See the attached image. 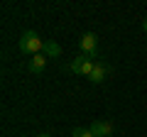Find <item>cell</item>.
Returning a JSON list of instances; mask_svg holds the SVG:
<instances>
[{
	"label": "cell",
	"mask_w": 147,
	"mask_h": 137,
	"mask_svg": "<svg viewBox=\"0 0 147 137\" xmlns=\"http://www.w3.org/2000/svg\"><path fill=\"white\" fill-rule=\"evenodd\" d=\"M20 52L22 54H30V56H34V54H42V47H44V39H39V34H37L34 30H27L25 34L20 37Z\"/></svg>",
	"instance_id": "1"
},
{
	"label": "cell",
	"mask_w": 147,
	"mask_h": 137,
	"mask_svg": "<svg viewBox=\"0 0 147 137\" xmlns=\"http://www.w3.org/2000/svg\"><path fill=\"white\" fill-rule=\"evenodd\" d=\"M79 47H81V52H84L86 56L91 59V61L98 56V37H96L93 32H86L84 37L79 39Z\"/></svg>",
	"instance_id": "2"
},
{
	"label": "cell",
	"mask_w": 147,
	"mask_h": 137,
	"mask_svg": "<svg viewBox=\"0 0 147 137\" xmlns=\"http://www.w3.org/2000/svg\"><path fill=\"white\" fill-rule=\"evenodd\" d=\"M93 66H96V61H91L86 54H79V56L71 61V74H79V76H91V71H93Z\"/></svg>",
	"instance_id": "3"
},
{
	"label": "cell",
	"mask_w": 147,
	"mask_h": 137,
	"mask_svg": "<svg viewBox=\"0 0 147 137\" xmlns=\"http://www.w3.org/2000/svg\"><path fill=\"white\" fill-rule=\"evenodd\" d=\"M108 71H110V66L105 61H96V66H93V71H91L88 81H91V83H103V81L108 79Z\"/></svg>",
	"instance_id": "4"
},
{
	"label": "cell",
	"mask_w": 147,
	"mask_h": 137,
	"mask_svg": "<svg viewBox=\"0 0 147 137\" xmlns=\"http://www.w3.org/2000/svg\"><path fill=\"white\" fill-rule=\"evenodd\" d=\"M88 130L93 132V137H110V135H113V122H108V120H93V125H91Z\"/></svg>",
	"instance_id": "5"
},
{
	"label": "cell",
	"mask_w": 147,
	"mask_h": 137,
	"mask_svg": "<svg viewBox=\"0 0 147 137\" xmlns=\"http://www.w3.org/2000/svg\"><path fill=\"white\" fill-rule=\"evenodd\" d=\"M44 66H47V56H44V54H34V56L27 61V71H32V74H42Z\"/></svg>",
	"instance_id": "6"
},
{
	"label": "cell",
	"mask_w": 147,
	"mask_h": 137,
	"mask_svg": "<svg viewBox=\"0 0 147 137\" xmlns=\"http://www.w3.org/2000/svg\"><path fill=\"white\" fill-rule=\"evenodd\" d=\"M42 54L47 59H59L61 56V47H59L54 39H44V47H42Z\"/></svg>",
	"instance_id": "7"
},
{
	"label": "cell",
	"mask_w": 147,
	"mask_h": 137,
	"mask_svg": "<svg viewBox=\"0 0 147 137\" xmlns=\"http://www.w3.org/2000/svg\"><path fill=\"white\" fill-rule=\"evenodd\" d=\"M71 137H93V132H91L88 127H74Z\"/></svg>",
	"instance_id": "8"
},
{
	"label": "cell",
	"mask_w": 147,
	"mask_h": 137,
	"mask_svg": "<svg viewBox=\"0 0 147 137\" xmlns=\"http://www.w3.org/2000/svg\"><path fill=\"white\" fill-rule=\"evenodd\" d=\"M142 30L147 32V17H145V20H142Z\"/></svg>",
	"instance_id": "9"
},
{
	"label": "cell",
	"mask_w": 147,
	"mask_h": 137,
	"mask_svg": "<svg viewBox=\"0 0 147 137\" xmlns=\"http://www.w3.org/2000/svg\"><path fill=\"white\" fill-rule=\"evenodd\" d=\"M37 137H52V135H47V132H42V135H37Z\"/></svg>",
	"instance_id": "10"
}]
</instances>
